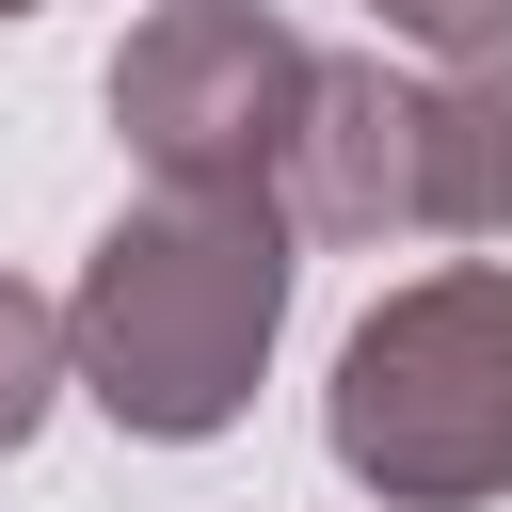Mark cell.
Returning a JSON list of instances; mask_svg holds the SVG:
<instances>
[{
    "label": "cell",
    "instance_id": "cell-1",
    "mask_svg": "<svg viewBox=\"0 0 512 512\" xmlns=\"http://www.w3.org/2000/svg\"><path fill=\"white\" fill-rule=\"evenodd\" d=\"M304 224L272 192H176L144 176V208L96 224L80 288H64V352H80V400L144 448H208L256 416V368L288 336V256Z\"/></svg>",
    "mask_w": 512,
    "mask_h": 512
},
{
    "label": "cell",
    "instance_id": "cell-2",
    "mask_svg": "<svg viewBox=\"0 0 512 512\" xmlns=\"http://www.w3.org/2000/svg\"><path fill=\"white\" fill-rule=\"evenodd\" d=\"M320 448L384 512H496L512 496V256H448L336 336Z\"/></svg>",
    "mask_w": 512,
    "mask_h": 512
},
{
    "label": "cell",
    "instance_id": "cell-3",
    "mask_svg": "<svg viewBox=\"0 0 512 512\" xmlns=\"http://www.w3.org/2000/svg\"><path fill=\"white\" fill-rule=\"evenodd\" d=\"M304 32L272 0H160L112 48V144L176 192H272L288 112H304Z\"/></svg>",
    "mask_w": 512,
    "mask_h": 512
},
{
    "label": "cell",
    "instance_id": "cell-4",
    "mask_svg": "<svg viewBox=\"0 0 512 512\" xmlns=\"http://www.w3.org/2000/svg\"><path fill=\"white\" fill-rule=\"evenodd\" d=\"M272 208L304 240H416V80H384V48H320L304 64Z\"/></svg>",
    "mask_w": 512,
    "mask_h": 512
},
{
    "label": "cell",
    "instance_id": "cell-5",
    "mask_svg": "<svg viewBox=\"0 0 512 512\" xmlns=\"http://www.w3.org/2000/svg\"><path fill=\"white\" fill-rule=\"evenodd\" d=\"M416 240H464V256L512 240V48L416 80Z\"/></svg>",
    "mask_w": 512,
    "mask_h": 512
},
{
    "label": "cell",
    "instance_id": "cell-6",
    "mask_svg": "<svg viewBox=\"0 0 512 512\" xmlns=\"http://www.w3.org/2000/svg\"><path fill=\"white\" fill-rule=\"evenodd\" d=\"M64 384H80V352H64V304L0 272V464L48 432V400H64Z\"/></svg>",
    "mask_w": 512,
    "mask_h": 512
},
{
    "label": "cell",
    "instance_id": "cell-7",
    "mask_svg": "<svg viewBox=\"0 0 512 512\" xmlns=\"http://www.w3.org/2000/svg\"><path fill=\"white\" fill-rule=\"evenodd\" d=\"M400 48H432V64H480V48H512V0H368Z\"/></svg>",
    "mask_w": 512,
    "mask_h": 512
},
{
    "label": "cell",
    "instance_id": "cell-8",
    "mask_svg": "<svg viewBox=\"0 0 512 512\" xmlns=\"http://www.w3.org/2000/svg\"><path fill=\"white\" fill-rule=\"evenodd\" d=\"M16 16H48V0H0V32H16Z\"/></svg>",
    "mask_w": 512,
    "mask_h": 512
}]
</instances>
